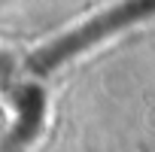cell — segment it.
I'll list each match as a JSON object with an SVG mask.
<instances>
[{"label": "cell", "instance_id": "6da1fadb", "mask_svg": "<svg viewBox=\"0 0 155 152\" xmlns=\"http://www.w3.org/2000/svg\"><path fill=\"white\" fill-rule=\"evenodd\" d=\"M149 12H155V0H128V3H122V6H116V9H110V12H104V15L91 18L85 28L73 31L70 37H64V40L52 43V46H49L37 61H43V64H55V61H61V58L73 55L76 49H82V46H88V43H94V40L107 37L110 31H119V28H125V25H131V21H137V18L149 15Z\"/></svg>", "mask_w": 155, "mask_h": 152}]
</instances>
